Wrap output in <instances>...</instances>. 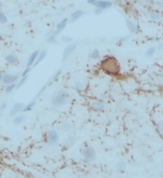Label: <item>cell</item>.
<instances>
[{
	"label": "cell",
	"mask_w": 163,
	"mask_h": 178,
	"mask_svg": "<svg viewBox=\"0 0 163 178\" xmlns=\"http://www.w3.org/2000/svg\"><path fill=\"white\" fill-rule=\"evenodd\" d=\"M116 170L118 171V172L120 173H123L125 170H126V162L124 161H118L116 163Z\"/></svg>",
	"instance_id": "cell-16"
},
{
	"label": "cell",
	"mask_w": 163,
	"mask_h": 178,
	"mask_svg": "<svg viewBox=\"0 0 163 178\" xmlns=\"http://www.w3.org/2000/svg\"><path fill=\"white\" fill-rule=\"evenodd\" d=\"M36 106V101H31L28 104L24 105L22 110H21V113H27L29 111H32V109H34V107Z\"/></svg>",
	"instance_id": "cell-17"
},
{
	"label": "cell",
	"mask_w": 163,
	"mask_h": 178,
	"mask_svg": "<svg viewBox=\"0 0 163 178\" xmlns=\"http://www.w3.org/2000/svg\"><path fill=\"white\" fill-rule=\"evenodd\" d=\"M82 156L86 163H92L96 159V151L92 146H86L82 151Z\"/></svg>",
	"instance_id": "cell-4"
},
{
	"label": "cell",
	"mask_w": 163,
	"mask_h": 178,
	"mask_svg": "<svg viewBox=\"0 0 163 178\" xmlns=\"http://www.w3.org/2000/svg\"><path fill=\"white\" fill-rule=\"evenodd\" d=\"M5 61H6V63L9 64V65H15V64L18 63L17 57L15 55H14V54H8V55H6Z\"/></svg>",
	"instance_id": "cell-13"
},
{
	"label": "cell",
	"mask_w": 163,
	"mask_h": 178,
	"mask_svg": "<svg viewBox=\"0 0 163 178\" xmlns=\"http://www.w3.org/2000/svg\"><path fill=\"white\" fill-rule=\"evenodd\" d=\"M46 56H47V51L46 50H41V51H40L39 53V55H37V60H36L35 65H34V67H36V65H39V63H41V62L46 58Z\"/></svg>",
	"instance_id": "cell-14"
},
{
	"label": "cell",
	"mask_w": 163,
	"mask_h": 178,
	"mask_svg": "<svg viewBox=\"0 0 163 178\" xmlns=\"http://www.w3.org/2000/svg\"><path fill=\"white\" fill-rule=\"evenodd\" d=\"M23 106H24L23 103H20V102L15 103V104H14V106L12 107L10 113H9V115H10V117H15L18 113H20L21 112Z\"/></svg>",
	"instance_id": "cell-8"
},
{
	"label": "cell",
	"mask_w": 163,
	"mask_h": 178,
	"mask_svg": "<svg viewBox=\"0 0 163 178\" xmlns=\"http://www.w3.org/2000/svg\"><path fill=\"white\" fill-rule=\"evenodd\" d=\"M3 75H4V74H3V72H2V71H0V83L2 82V78H3Z\"/></svg>",
	"instance_id": "cell-39"
},
{
	"label": "cell",
	"mask_w": 163,
	"mask_h": 178,
	"mask_svg": "<svg viewBox=\"0 0 163 178\" xmlns=\"http://www.w3.org/2000/svg\"><path fill=\"white\" fill-rule=\"evenodd\" d=\"M100 57V51L98 49H93V51L91 52V55H90V58L92 60H97Z\"/></svg>",
	"instance_id": "cell-27"
},
{
	"label": "cell",
	"mask_w": 163,
	"mask_h": 178,
	"mask_svg": "<svg viewBox=\"0 0 163 178\" xmlns=\"http://www.w3.org/2000/svg\"><path fill=\"white\" fill-rule=\"evenodd\" d=\"M76 48H77V43H75V42L69 43V44L65 47L64 52H62V62L66 61L67 59L73 54V52L76 50Z\"/></svg>",
	"instance_id": "cell-5"
},
{
	"label": "cell",
	"mask_w": 163,
	"mask_h": 178,
	"mask_svg": "<svg viewBox=\"0 0 163 178\" xmlns=\"http://www.w3.org/2000/svg\"><path fill=\"white\" fill-rule=\"evenodd\" d=\"M102 10H101V9H98V8H97L96 9V10H95V14H97V15H99V14H102Z\"/></svg>",
	"instance_id": "cell-38"
},
{
	"label": "cell",
	"mask_w": 163,
	"mask_h": 178,
	"mask_svg": "<svg viewBox=\"0 0 163 178\" xmlns=\"http://www.w3.org/2000/svg\"><path fill=\"white\" fill-rule=\"evenodd\" d=\"M57 37L58 35L56 34L55 32H53L51 34H49L48 37H47V42H48L49 43H53V42H55L56 40H57Z\"/></svg>",
	"instance_id": "cell-23"
},
{
	"label": "cell",
	"mask_w": 163,
	"mask_h": 178,
	"mask_svg": "<svg viewBox=\"0 0 163 178\" xmlns=\"http://www.w3.org/2000/svg\"><path fill=\"white\" fill-rule=\"evenodd\" d=\"M27 79H28V76H25V77H21V79H19L17 81V83L15 84V89H19L21 88L25 83L27 82Z\"/></svg>",
	"instance_id": "cell-22"
},
{
	"label": "cell",
	"mask_w": 163,
	"mask_h": 178,
	"mask_svg": "<svg viewBox=\"0 0 163 178\" xmlns=\"http://www.w3.org/2000/svg\"><path fill=\"white\" fill-rule=\"evenodd\" d=\"M61 73H62V70H57V71H56V72L54 73V75L52 76L51 80H52L54 83H55V82H57V81L59 80V78L61 77Z\"/></svg>",
	"instance_id": "cell-25"
},
{
	"label": "cell",
	"mask_w": 163,
	"mask_h": 178,
	"mask_svg": "<svg viewBox=\"0 0 163 178\" xmlns=\"http://www.w3.org/2000/svg\"><path fill=\"white\" fill-rule=\"evenodd\" d=\"M30 71H31V67H27L22 71V73H21V77L28 76V74L30 73Z\"/></svg>",
	"instance_id": "cell-32"
},
{
	"label": "cell",
	"mask_w": 163,
	"mask_h": 178,
	"mask_svg": "<svg viewBox=\"0 0 163 178\" xmlns=\"http://www.w3.org/2000/svg\"><path fill=\"white\" fill-rule=\"evenodd\" d=\"M73 88H74V90H76L78 93H81L84 90V85L81 82V81H77V82H75Z\"/></svg>",
	"instance_id": "cell-19"
},
{
	"label": "cell",
	"mask_w": 163,
	"mask_h": 178,
	"mask_svg": "<svg viewBox=\"0 0 163 178\" xmlns=\"http://www.w3.org/2000/svg\"><path fill=\"white\" fill-rule=\"evenodd\" d=\"M155 51H156V49H155V47H150V48H148V49L146 50L145 55L147 56V57L151 58V57H153V56H155Z\"/></svg>",
	"instance_id": "cell-24"
},
{
	"label": "cell",
	"mask_w": 163,
	"mask_h": 178,
	"mask_svg": "<svg viewBox=\"0 0 163 178\" xmlns=\"http://www.w3.org/2000/svg\"><path fill=\"white\" fill-rule=\"evenodd\" d=\"M128 39V37H123V38H120V39L118 40V44H121V43L125 42Z\"/></svg>",
	"instance_id": "cell-35"
},
{
	"label": "cell",
	"mask_w": 163,
	"mask_h": 178,
	"mask_svg": "<svg viewBox=\"0 0 163 178\" xmlns=\"http://www.w3.org/2000/svg\"><path fill=\"white\" fill-rule=\"evenodd\" d=\"M8 21V18H7V15H6L3 12L0 13V24H5L7 23Z\"/></svg>",
	"instance_id": "cell-28"
},
{
	"label": "cell",
	"mask_w": 163,
	"mask_h": 178,
	"mask_svg": "<svg viewBox=\"0 0 163 178\" xmlns=\"http://www.w3.org/2000/svg\"><path fill=\"white\" fill-rule=\"evenodd\" d=\"M75 142H76V139L74 138V137H70V138H68L66 140H65V143H64V148L66 150V149L68 148H70L72 145H74Z\"/></svg>",
	"instance_id": "cell-18"
},
{
	"label": "cell",
	"mask_w": 163,
	"mask_h": 178,
	"mask_svg": "<svg viewBox=\"0 0 163 178\" xmlns=\"http://www.w3.org/2000/svg\"><path fill=\"white\" fill-rule=\"evenodd\" d=\"M126 23H127L128 29L130 30L131 33H133V34H138V33H139V28H138V26H137L134 22H133V21H131V19H127Z\"/></svg>",
	"instance_id": "cell-11"
},
{
	"label": "cell",
	"mask_w": 163,
	"mask_h": 178,
	"mask_svg": "<svg viewBox=\"0 0 163 178\" xmlns=\"http://www.w3.org/2000/svg\"><path fill=\"white\" fill-rule=\"evenodd\" d=\"M39 51L36 50V51H34L32 54L29 56V58H28V60H27V67H34V65H35L36 60H37V55H39Z\"/></svg>",
	"instance_id": "cell-10"
},
{
	"label": "cell",
	"mask_w": 163,
	"mask_h": 178,
	"mask_svg": "<svg viewBox=\"0 0 163 178\" xmlns=\"http://www.w3.org/2000/svg\"><path fill=\"white\" fill-rule=\"evenodd\" d=\"M95 7L98 9H101V10H106V9L111 8L112 6V2L111 1H106V0H98L95 4H94Z\"/></svg>",
	"instance_id": "cell-9"
},
{
	"label": "cell",
	"mask_w": 163,
	"mask_h": 178,
	"mask_svg": "<svg viewBox=\"0 0 163 178\" xmlns=\"http://www.w3.org/2000/svg\"><path fill=\"white\" fill-rule=\"evenodd\" d=\"M97 1H98V0H87V3H88V4H92V5H94Z\"/></svg>",
	"instance_id": "cell-36"
},
{
	"label": "cell",
	"mask_w": 163,
	"mask_h": 178,
	"mask_svg": "<svg viewBox=\"0 0 163 178\" xmlns=\"http://www.w3.org/2000/svg\"><path fill=\"white\" fill-rule=\"evenodd\" d=\"M6 109H7V103H6V102H2L1 104H0V111L4 112Z\"/></svg>",
	"instance_id": "cell-33"
},
{
	"label": "cell",
	"mask_w": 163,
	"mask_h": 178,
	"mask_svg": "<svg viewBox=\"0 0 163 178\" xmlns=\"http://www.w3.org/2000/svg\"><path fill=\"white\" fill-rule=\"evenodd\" d=\"M59 136L54 129H50L45 133V143L48 147H55L59 143Z\"/></svg>",
	"instance_id": "cell-3"
},
{
	"label": "cell",
	"mask_w": 163,
	"mask_h": 178,
	"mask_svg": "<svg viewBox=\"0 0 163 178\" xmlns=\"http://www.w3.org/2000/svg\"><path fill=\"white\" fill-rule=\"evenodd\" d=\"M157 48L159 49V50H162V49H163V43H162V42H159V43H158Z\"/></svg>",
	"instance_id": "cell-37"
},
{
	"label": "cell",
	"mask_w": 163,
	"mask_h": 178,
	"mask_svg": "<svg viewBox=\"0 0 163 178\" xmlns=\"http://www.w3.org/2000/svg\"><path fill=\"white\" fill-rule=\"evenodd\" d=\"M25 120V118L23 115H17L15 117L12 118V123L15 124V125H19V124H22Z\"/></svg>",
	"instance_id": "cell-15"
},
{
	"label": "cell",
	"mask_w": 163,
	"mask_h": 178,
	"mask_svg": "<svg viewBox=\"0 0 163 178\" xmlns=\"http://www.w3.org/2000/svg\"><path fill=\"white\" fill-rule=\"evenodd\" d=\"M15 89V84H11V85H7V87L5 88V92L8 95V93H11Z\"/></svg>",
	"instance_id": "cell-29"
},
{
	"label": "cell",
	"mask_w": 163,
	"mask_h": 178,
	"mask_svg": "<svg viewBox=\"0 0 163 178\" xmlns=\"http://www.w3.org/2000/svg\"><path fill=\"white\" fill-rule=\"evenodd\" d=\"M84 15V12L82 10H78V11H75L73 14L71 15V21L72 22H74V21H76L77 19H79V18L82 17V15Z\"/></svg>",
	"instance_id": "cell-20"
},
{
	"label": "cell",
	"mask_w": 163,
	"mask_h": 178,
	"mask_svg": "<svg viewBox=\"0 0 163 178\" xmlns=\"http://www.w3.org/2000/svg\"><path fill=\"white\" fill-rule=\"evenodd\" d=\"M61 128L62 131H64V132H69L70 130H72L73 126H72V124L70 122H68V121H64V122L61 123Z\"/></svg>",
	"instance_id": "cell-21"
},
{
	"label": "cell",
	"mask_w": 163,
	"mask_h": 178,
	"mask_svg": "<svg viewBox=\"0 0 163 178\" xmlns=\"http://www.w3.org/2000/svg\"><path fill=\"white\" fill-rule=\"evenodd\" d=\"M69 95L65 90H58L51 96V102L55 107H61L67 102Z\"/></svg>",
	"instance_id": "cell-2"
},
{
	"label": "cell",
	"mask_w": 163,
	"mask_h": 178,
	"mask_svg": "<svg viewBox=\"0 0 163 178\" xmlns=\"http://www.w3.org/2000/svg\"><path fill=\"white\" fill-rule=\"evenodd\" d=\"M150 17L155 21H158L160 19V15H159L157 12H151V13H150Z\"/></svg>",
	"instance_id": "cell-26"
},
{
	"label": "cell",
	"mask_w": 163,
	"mask_h": 178,
	"mask_svg": "<svg viewBox=\"0 0 163 178\" xmlns=\"http://www.w3.org/2000/svg\"><path fill=\"white\" fill-rule=\"evenodd\" d=\"M67 22H68V19L67 18H64V19H62L61 22H59L58 25H57V28H56V31L55 33L57 34V35H59V34H61L62 31H64V29L65 27H66L67 25Z\"/></svg>",
	"instance_id": "cell-12"
},
{
	"label": "cell",
	"mask_w": 163,
	"mask_h": 178,
	"mask_svg": "<svg viewBox=\"0 0 163 178\" xmlns=\"http://www.w3.org/2000/svg\"><path fill=\"white\" fill-rule=\"evenodd\" d=\"M90 108L95 112H104L105 111V103L101 100H92L90 102Z\"/></svg>",
	"instance_id": "cell-7"
},
{
	"label": "cell",
	"mask_w": 163,
	"mask_h": 178,
	"mask_svg": "<svg viewBox=\"0 0 163 178\" xmlns=\"http://www.w3.org/2000/svg\"><path fill=\"white\" fill-rule=\"evenodd\" d=\"M157 129L158 131H160V132L163 133V121H159L157 123Z\"/></svg>",
	"instance_id": "cell-34"
},
{
	"label": "cell",
	"mask_w": 163,
	"mask_h": 178,
	"mask_svg": "<svg viewBox=\"0 0 163 178\" xmlns=\"http://www.w3.org/2000/svg\"><path fill=\"white\" fill-rule=\"evenodd\" d=\"M101 70L109 75L117 76L120 74V65L114 56H106L100 63Z\"/></svg>",
	"instance_id": "cell-1"
},
{
	"label": "cell",
	"mask_w": 163,
	"mask_h": 178,
	"mask_svg": "<svg viewBox=\"0 0 163 178\" xmlns=\"http://www.w3.org/2000/svg\"><path fill=\"white\" fill-rule=\"evenodd\" d=\"M47 89H48V88H47V86H46V85L43 86L42 88L39 90V92H37V97H36V98H39L40 96H41V95H43V93L45 92V90H46Z\"/></svg>",
	"instance_id": "cell-30"
},
{
	"label": "cell",
	"mask_w": 163,
	"mask_h": 178,
	"mask_svg": "<svg viewBox=\"0 0 163 178\" xmlns=\"http://www.w3.org/2000/svg\"><path fill=\"white\" fill-rule=\"evenodd\" d=\"M72 38H70V37H67V36H62L61 37V42H64V43H71L72 42Z\"/></svg>",
	"instance_id": "cell-31"
},
{
	"label": "cell",
	"mask_w": 163,
	"mask_h": 178,
	"mask_svg": "<svg viewBox=\"0 0 163 178\" xmlns=\"http://www.w3.org/2000/svg\"><path fill=\"white\" fill-rule=\"evenodd\" d=\"M18 81V76L15 75V74H9L6 73L3 75L2 83L5 85H11V84H17Z\"/></svg>",
	"instance_id": "cell-6"
}]
</instances>
